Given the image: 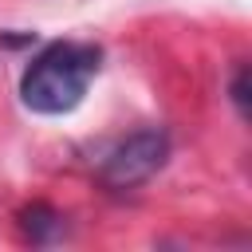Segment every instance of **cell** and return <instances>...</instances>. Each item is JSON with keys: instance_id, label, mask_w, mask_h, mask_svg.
Returning <instances> with one entry per match:
<instances>
[{"instance_id": "cell-2", "label": "cell", "mask_w": 252, "mask_h": 252, "mask_svg": "<svg viewBox=\"0 0 252 252\" xmlns=\"http://www.w3.org/2000/svg\"><path fill=\"white\" fill-rule=\"evenodd\" d=\"M169 158V134L158 130V126H146V130H134L130 138H122L98 165V181L114 193H126L142 181H150Z\"/></svg>"}, {"instance_id": "cell-1", "label": "cell", "mask_w": 252, "mask_h": 252, "mask_svg": "<svg viewBox=\"0 0 252 252\" xmlns=\"http://www.w3.org/2000/svg\"><path fill=\"white\" fill-rule=\"evenodd\" d=\"M102 67V51L83 39H55L47 43L20 75V102L32 114H71L94 75Z\"/></svg>"}, {"instance_id": "cell-3", "label": "cell", "mask_w": 252, "mask_h": 252, "mask_svg": "<svg viewBox=\"0 0 252 252\" xmlns=\"http://www.w3.org/2000/svg\"><path fill=\"white\" fill-rule=\"evenodd\" d=\"M20 228H24V236H28L32 244H47L51 236L63 232V217H59L51 205H32V209L20 213Z\"/></svg>"}, {"instance_id": "cell-4", "label": "cell", "mask_w": 252, "mask_h": 252, "mask_svg": "<svg viewBox=\"0 0 252 252\" xmlns=\"http://www.w3.org/2000/svg\"><path fill=\"white\" fill-rule=\"evenodd\" d=\"M228 94H232L240 118H248V67H244V63L236 67V75H232V83H228Z\"/></svg>"}]
</instances>
